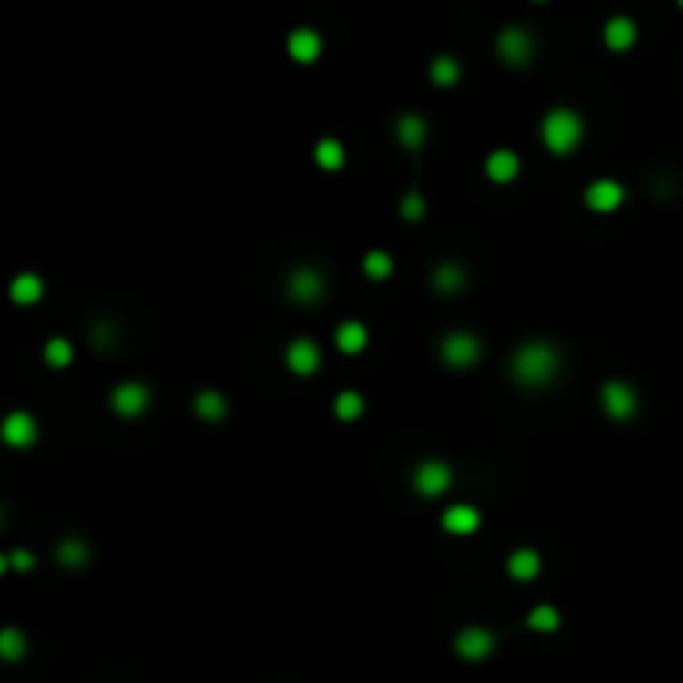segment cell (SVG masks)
I'll list each match as a JSON object with an SVG mask.
<instances>
[{
	"mask_svg": "<svg viewBox=\"0 0 683 683\" xmlns=\"http://www.w3.org/2000/svg\"><path fill=\"white\" fill-rule=\"evenodd\" d=\"M313 157H317V164L323 170H341L343 167V147L337 140H321V144L313 147Z\"/></svg>",
	"mask_w": 683,
	"mask_h": 683,
	"instance_id": "24",
	"label": "cell"
},
{
	"mask_svg": "<svg viewBox=\"0 0 683 683\" xmlns=\"http://www.w3.org/2000/svg\"><path fill=\"white\" fill-rule=\"evenodd\" d=\"M680 7H683V4H680Z\"/></svg>",
	"mask_w": 683,
	"mask_h": 683,
	"instance_id": "34",
	"label": "cell"
},
{
	"mask_svg": "<svg viewBox=\"0 0 683 683\" xmlns=\"http://www.w3.org/2000/svg\"><path fill=\"white\" fill-rule=\"evenodd\" d=\"M454 647H457V654L464 660H484L494 650V634L484 630V627H467V630H460Z\"/></svg>",
	"mask_w": 683,
	"mask_h": 683,
	"instance_id": "9",
	"label": "cell"
},
{
	"mask_svg": "<svg viewBox=\"0 0 683 683\" xmlns=\"http://www.w3.org/2000/svg\"><path fill=\"white\" fill-rule=\"evenodd\" d=\"M323 277L313 267H297V270L287 277V291L297 303H317L323 297Z\"/></svg>",
	"mask_w": 683,
	"mask_h": 683,
	"instance_id": "5",
	"label": "cell"
},
{
	"mask_svg": "<svg viewBox=\"0 0 683 683\" xmlns=\"http://www.w3.org/2000/svg\"><path fill=\"white\" fill-rule=\"evenodd\" d=\"M620 204H624V187L617 180H596V184L586 187V207L596 214H610Z\"/></svg>",
	"mask_w": 683,
	"mask_h": 683,
	"instance_id": "10",
	"label": "cell"
},
{
	"mask_svg": "<svg viewBox=\"0 0 683 683\" xmlns=\"http://www.w3.org/2000/svg\"><path fill=\"white\" fill-rule=\"evenodd\" d=\"M147 403H150V393H147L144 383H120V387H114V393H110V407L117 410L120 417H137V413H144Z\"/></svg>",
	"mask_w": 683,
	"mask_h": 683,
	"instance_id": "6",
	"label": "cell"
},
{
	"mask_svg": "<svg viewBox=\"0 0 683 683\" xmlns=\"http://www.w3.org/2000/svg\"><path fill=\"white\" fill-rule=\"evenodd\" d=\"M527 624L534 627V630H544V634H550V630H556V627H560V614H556L554 607H534V614L527 617Z\"/></svg>",
	"mask_w": 683,
	"mask_h": 683,
	"instance_id": "29",
	"label": "cell"
},
{
	"mask_svg": "<svg viewBox=\"0 0 683 683\" xmlns=\"http://www.w3.org/2000/svg\"><path fill=\"white\" fill-rule=\"evenodd\" d=\"M497 50L510 67H524V64L534 57V37H530L524 27H507L497 37Z\"/></svg>",
	"mask_w": 683,
	"mask_h": 683,
	"instance_id": "4",
	"label": "cell"
},
{
	"mask_svg": "<svg viewBox=\"0 0 683 683\" xmlns=\"http://www.w3.org/2000/svg\"><path fill=\"white\" fill-rule=\"evenodd\" d=\"M44 357H47L50 367H67L70 361H74V347H70L64 337H54V341L47 343V351H44Z\"/></svg>",
	"mask_w": 683,
	"mask_h": 683,
	"instance_id": "28",
	"label": "cell"
},
{
	"mask_svg": "<svg viewBox=\"0 0 683 683\" xmlns=\"http://www.w3.org/2000/svg\"><path fill=\"white\" fill-rule=\"evenodd\" d=\"M87 556H90V550L80 544V540H64V544L57 546V560L64 566H84Z\"/></svg>",
	"mask_w": 683,
	"mask_h": 683,
	"instance_id": "26",
	"label": "cell"
},
{
	"mask_svg": "<svg viewBox=\"0 0 683 683\" xmlns=\"http://www.w3.org/2000/svg\"><path fill=\"white\" fill-rule=\"evenodd\" d=\"M94 341H97V347H104V343L114 341V331H110L107 323H100V327H94Z\"/></svg>",
	"mask_w": 683,
	"mask_h": 683,
	"instance_id": "32",
	"label": "cell"
},
{
	"mask_svg": "<svg viewBox=\"0 0 683 683\" xmlns=\"http://www.w3.org/2000/svg\"><path fill=\"white\" fill-rule=\"evenodd\" d=\"M443 527L450 534H474L480 527V514L474 507H467V504H457V507H450L443 514Z\"/></svg>",
	"mask_w": 683,
	"mask_h": 683,
	"instance_id": "16",
	"label": "cell"
},
{
	"mask_svg": "<svg viewBox=\"0 0 683 683\" xmlns=\"http://www.w3.org/2000/svg\"><path fill=\"white\" fill-rule=\"evenodd\" d=\"M363 270H367V277H373V280H383V277H391L393 260L383 254V250H373V254L363 257Z\"/></svg>",
	"mask_w": 683,
	"mask_h": 683,
	"instance_id": "27",
	"label": "cell"
},
{
	"mask_svg": "<svg viewBox=\"0 0 683 683\" xmlns=\"http://www.w3.org/2000/svg\"><path fill=\"white\" fill-rule=\"evenodd\" d=\"M604 410L610 413L614 420H630L637 413V393L620 381H610L604 383Z\"/></svg>",
	"mask_w": 683,
	"mask_h": 683,
	"instance_id": "8",
	"label": "cell"
},
{
	"mask_svg": "<svg viewBox=\"0 0 683 683\" xmlns=\"http://www.w3.org/2000/svg\"><path fill=\"white\" fill-rule=\"evenodd\" d=\"M401 214L407 217V220H420V217L427 214V204H423V197L420 194H407L401 200Z\"/></svg>",
	"mask_w": 683,
	"mask_h": 683,
	"instance_id": "31",
	"label": "cell"
},
{
	"mask_svg": "<svg viewBox=\"0 0 683 683\" xmlns=\"http://www.w3.org/2000/svg\"><path fill=\"white\" fill-rule=\"evenodd\" d=\"M4 440H7L10 447H30L34 443V437H37V423H34V417L30 413H10L7 420H4Z\"/></svg>",
	"mask_w": 683,
	"mask_h": 683,
	"instance_id": "13",
	"label": "cell"
},
{
	"mask_svg": "<svg viewBox=\"0 0 683 683\" xmlns=\"http://www.w3.org/2000/svg\"><path fill=\"white\" fill-rule=\"evenodd\" d=\"M580 140H584V120L576 117L574 110L556 107L544 117V144L550 147L554 154H560V157L570 154V150L580 147Z\"/></svg>",
	"mask_w": 683,
	"mask_h": 683,
	"instance_id": "2",
	"label": "cell"
},
{
	"mask_svg": "<svg viewBox=\"0 0 683 683\" xmlns=\"http://www.w3.org/2000/svg\"><path fill=\"white\" fill-rule=\"evenodd\" d=\"M464 283H467V273H464L460 264H440L437 270H433V287H437L440 293H460Z\"/></svg>",
	"mask_w": 683,
	"mask_h": 683,
	"instance_id": "18",
	"label": "cell"
},
{
	"mask_svg": "<svg viewBox=\"0 0 683 683\" xmlns=\"http://www.w3.org/2000/svg\"><path fill=\"white\" fill-rule=\"evenodd\" d=\"M507 570L514 580H534L540 570V556L534 550H517V554L507 560Z\"/></svg>",
	"mask_w": 683,
	"mask_h": 683,
	"instance_id": "21",
	"label": "cell"
},
{
	"mask_svg": "<svg viewBox=\"0 0 683 683\" xmlns=\"http://www.w3.org/2000/svg\"><path fill=\"white\" fill-rule=\"evenodd\" d=\"M321 34L311 27H301L293 30L291 37H287V50H291V57L297 60V64H311V60L321 57Z\"/></svg>",
	"mask_w": 683,
	"mask_h": 683,
	"instance_id": "12",
	"label": "cell"
},
{
	"mask_svg": "<svg viewBox=\"0 0 683 683\" xmlns=\"http://www.w3.org/2000/svg\"><path fill=\"white\" fill-rule=\"evenodd\" d=\"M440 353H443V361H447L450 367L467 371V367H474V363L480 361V341L474 333H450V337H443Z\"/></svg>",
	"mask_w": 683,
	"mask_h": 683,
	"instance_id": "3",
	"label": "cell"
},
{
	"mask_svg": "<svg viewBox=\"0 0 683 683\" xmlns=\"http://www.w3.org/2000/svg\"><path fill=\"white\" fill-rule=\"evenodd\" d=\"M520 170V160L514 150H494L487 160V177L494 184H510Z\"/></svg>",
	"mask_w": 683,
	"mask_h": 683,
	"instance_id": "14",
	"label": "cell"
},
{
	"mask_svg": "<svg viewBox=\"0 0 683 683\" xmlns=\"http://www.w3.org/2000/svg\"><path fill=\"white\" fill-rule=\"evenodd\" d=\"M604 40H607V47H610V50H630V47H634V40H637L634 20L614 17L604 27Z\"/></svg>",
	"mask_w": 683,
	"mask_h": 683,
	"instance_id": "15",
	"label": "cell"
},
{
	"mask_svg": "<svg viewBox=\"0 0 683 683\" xmlns=\"http://www.w3.org/2000/svg\"><path fill=\"white\" fill-rule=\"evenodd\" d=\"M430 77H433V84H440V87H450V84L460 80V64L443 54V57H437L430 64Z\"/></svg>",
	"mask_w": 683,
	"mask_h": 683,
	"instance_id": "23",
	"label": "cell"
},
{
	"mask_svg": "<svg viewBox=\"0 0 683 683\" xmlns=\"http://www.w3.org/2000/svg\"><path fill=\"white\" fill-rule=\"evenodd\" d=\"M337 417L341 420H357L363 413V401H361V393H353V391H347V393H341L337 397Z\"/></svg>",
	"mask_w": 683,
	"mask_h": 683,
	"instance_id": "30",
	"label": "cell"
},
{
	"mask_svg": "<svg viewBox=\"0 0 683 683\" xmlns=\"http://www.w3.org/2000/svg\"><path fill=\"white\" fill-rule=\"evenodd\" d=\"M514 377L527 387H544L556 377L560 371V353H556L554 343H524L517 353H514Z\"/></svg>",
	"mask_w": 683,
	"mask_h": 683,
	"instance_id": "1",
	"label": "cell"
},
{
	"mask_svg": "<svg viewBox=\"0 0 683 683\" xmlns=\"http://www.w3.org/2000/svg\"><path fill=\"white\" fill-rule=\"evenodd\" d=\"M337 347H341L343 353H361L363 347H367V327L357 321H347L337 331Z\"/></svg>",
	"mask_w": 683,
	"mask_h": 683,
	"instance_id": "19",
	"label": "cell"
},
{
	"mask_svg": "<svg viewBox=\"0 0 683 683\" xmlns=\"http://www.w3.org/2000/svg\"><path fill=\"white\" fill-rule=\"evenodd\" d=\"M397 140L410 150H417L423 140H427V124L417 117V114H407V117L397 120Z\"/></svg>",
	"mask_w": 683,
	"mask_h": 683,
	"instance_id": "17",
	"label": "cell"
},
{
	"mask_svg": "<svg viewBox=\"0 0 683 683\" xmlns=\"http://www.w3.org/2000/svg\"><path fill=\"white\" fill-rule=\"evenodd\" d=\"M10 564L17 566V570H27V566H34V556H30L27 550H17V554L10 556Z\"/></svg>",
	"mask_w": 683,
	"mask_h": 683,
	"instance_id": "33",
	"label": "cell"
},
{
	"mask_svg": "<svg viewBox=\"0 0 683 683\" xmlns=\"http://www.w3.org/2000/svg\"><path fill=\"white\" fill-rule=\"evenodd\" d=\"M0 654H4V660H20V657L27 654V640H24V634L20 630H14V627H7L4 634H0Z\"/></svg>",
	"mask_w": 683,
	"mask_h": 683,
	"instance_id": "25",
	"label": "cell"
},
{
	"mask_svg": "<svg viewBox=\"0 0 683 683\" xmlns=\"http://www.w3.org/2000/svg\"><path fill=\"white\" fill-rule=\"evenodd\" d=\"M450 467L447 464H440V460H427V464H420L417 474H413V487L423 494V497H437V494H443V490L450 487Z\"/></svg>",
	"mask_w": 683,
	"mask_h": 683,
	"instance_id": "7",
	"label": "cell"
},
{
	"mask_svg": "<svg viewBox=\"0 0 683 683\" xmlns=\"http://www.w3.org/2000/svg\"><path fill=\"white\" fill-rule=\"evenodd\" d=\"M40 293H44V283L37 273H20L17 280L10 283V297L17 303H37Z\"/></svg>",
	"mask_w": 683,
	"mask_h": 683,
	"instance_id": "20",
	"label": "cell"
},
{
	"mask_svg": "<svg viewBox=\"0 0 683 683\" xmlns=\"http://www.w3.org/2000/svg\"><path fill=\"white\" fill-rule=\"evenodd\" d=\"M194 410L200 413L204 420H224V413H227V401L220 397L217 391H204V393H197V401H194Z\"/></svg>",
	"mask_w": 683,
	"mask_h": 683,
	"instance_id": "22",
	"label": "cell"
},
{
	"mask_svg": "<svg viewBox=\"0 0 683 683\" xmlns=\"http://www.w3.org/2000/svg\"><path fill=\"white\" fill-rule=\"evenodd\" d=\"M287 367H291L293 373H301V377H311V373L321 367V347L313 341H307V337L293 341L291 347H287Z\"/></svg>",
	"mask_w": 683,
	"mask_h": 683,
	"instance_id": "11",
	"label": "cell"
}]
</instances>
